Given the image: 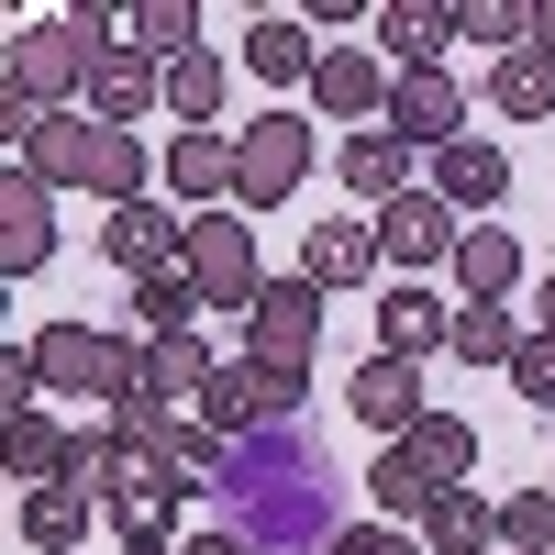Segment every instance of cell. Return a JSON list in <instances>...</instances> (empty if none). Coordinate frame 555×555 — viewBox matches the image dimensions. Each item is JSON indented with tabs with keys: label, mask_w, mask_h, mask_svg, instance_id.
<instances>
[{
	"label": "cell",
	"mask_w": 555,
	"mask_h": 555,
	"mask_svg": "<svg viewBox=\"0 0 555 555\" xmlns=\"http://www.w3.org/2000/svg\"><path fill=\"white\" fill-rule=\"evenodd\" d=\"M112 34H133L112 0H78V12H44V23H12V44H0V89L34 112H78L89 78H101Z\"/></svg>",
	"instance_id": "cell-1"
},
{
	"label": "cell",
	"mask_w": 555,
	"mask_h": 555,
	"mask_svg": "<svg viewBox=\"0 0 555 555\" xmlns=\"http://www.w3.org/2000/svg\"><path fill=\"white\" fill-rule=\"evenodd\" d=\"M34 366H44V400H122L145 389V356H133L122 334H101V322H44L34 334Z\"/></svg>",
	"instance_id": "cell-2"
},
{
	"label": "cell",
	"mask_w": 555,
	"mask_h": 555,
	"mask_svg": "<svg viewBox=\"0 0 555 555\" xmlns=\"http://www.w3.org/2000/svg\"><path fill=\"white\" fill-rule=\"evenodd\" d=\"M300 190H311V122L300 112L234 122V211H289Z\"/></svg>",
	"instance_id": "cell-3"
},
{
	"label": "cell",
	"mask_w": 555,
	"mask_h": 555,
	"mask_svg": "<svg viewBox=\"0 0 555 555\" xmlns=\"http://www.w3.org/2000/svg\"><path fill=\"white\" fill-rule=\"evenodd\" d=\"M300 400H311V378L234 356V366H222V389L201 400V423H211L222 444H267V434H289V423H300Z\"/></svg>",
	"instance_id": "cell-4"
},
{
	"label": "cell",
	"mask_w": 555,
	"mask_h": 555,
	"mask_svg": "<svg viewBox=\"0 0 555 555\" xmlns=\"http://www.w3.org/2000/svg\"><path fill=\"white\" fill-rule=\"evenodd\" d=\"M245 356H256V366H289V378H311V366H322V289H311L300 267L256 289V311H245Z\"/></svg>",
	"instance_id": "cell-5"
},
{
	"label": "cell",
	"mask_w": 555,
	"mask_h": 555,
	"mask_svg": "<svg viewBox=\"0 0 555 555\" xmlns=\"http://www.w3.org/2000/svg\"><path fill=\"white\" fill-rule=\"evenodd\" d=\"M190 289L211 311H256L267 267H256V222L245 211H190Z\"/></svg>",
	"instance_id": "cell-6"
},
{
	"label": "cell",
	"mask_w": 555,
	"mask_h": 555,
	"mask_svg": "<svg viewBox=\"0 0 555 555\" xmlns=\"http://www.w3.org/2000/svg\"><path fill=\"white\" fill-rule=\"evenodd\" d=\"M378 133H400L411 156L467 145V78H455V67H400V89H389V122H378Z\"/></svg>",
	"instance_id": "cell-7"
},
{
	"label": "cell",
	"mask_w": 555,
	"mask_h": 555,
	"mask_svg": "<svg viewBox=\"0 0 555 555\" xmlns=\"http://www.w3.org/2000/svg\"><path fill=\"white\" fill-rule=\"evenodd\" d=\"M389 89H400V67L378 56V44H322L311 112H322V122H389Z\"/></svg>",
	"instance_id": "cell-8"
},
{
	"label": "cell",
	"mask_w": 555,
	"mask_h": 555,
	"mask_svg": "<svg viewBox=\"0 0 555 555\" xmlns=\"http://www.w3.org/2000/svg\"><path fill=\"white\" fill-rule=\"evenodd\" d=\"M101 256L145 289V278H167V267H190V211L178 201H133V211H112L101 222Z\"/></svg>",
	"instance_id": "cell-9"
},
{
	"label": "cell",
	"mask_w": 555,
	"mask_h": 555,
	"mask_svg": "<svg viewBox=\"0 0 555 555\" xmlns=\"http://www.w3.org/2000/svg\"><path fill=\"white\" fill-rule=\"evenodd\" d=\"M366 222H378V256L389 267H455V245H467V211H444L434 190H411V201L366 211Z\"/></svg>",
	"instance_id": "cell-10"
},
{
	"label": "cell",
	"mask_w": 555,
	"mask_h": 555,
	"mask_svg": "<svg viewBox=\"0 0 555 555\" xmlns=\"http://www.w3.org/2000/svg\"><path fill=\"white\" fill-rule=\"evenodd\" d=\"M56 256V190L34 167H0V278H34Z\"/></svg>",
	"instance_id": "cell-11"
},
{
	"label": "cell",
	"mask_w": 555,
	"mask_h": 555,
	"mask_svg": "<svg viewBox=\"0 0 555 555\" xmlns=\"http://www.w3.org/2000/svg\"><path fill=\"white\" fill-rule=\"evenodd\" d=\"M423 190H434L444 211H467V222H478V211H500V201H512V156H500L489 133H467V145H444V156H434V178H423Z\"/></svg>",
	"instance_id": "cell-12"
},
{
	"label": "cell",
	"mask_w": 555,
	"mask_h": 555,
	"mask_svg": "<svg viewBox=\"0 0 555 555\" xmlns=\"http://www.w3.org/2000/svg\"><path fill=\"white\" fill-rule=\"evenodd\" d=\"M78 112H89V122H112V133H133L145 112H167V67H156V56H133V44H112Z\"/></svg>",
	"instance_id": "cell-13"
},
{
	"label": "cell",
	"mask_w": 555,
	"mask_h": 555,
	"mask_svg": "<svg viewBox=\"0 0 555 555\" xmlns=\"http://www.w3.org/2000/svg\"><path fill=\"white\" fill-rule=\"evenodd\" d=\"M455 345V300H434L423 278H400V289H378V356H444Z\"/></svg>",
	"instance_id": "cell-14"
},
{
	"label": "cell",
	"mask_w": 555,
	"mask_h": 555,
	"mask_svg": "<svg viewBox=\"0 0 555 555\" xmlns=\"http://www.w3.org/2000/svg\"><path fill=\"white\" fill-rule=\"evenodd\" d=\"M345 400H356V423H378L389 444H400V434L434 411V400H423V366H411V356H366L356 378H345Z\"/></svg>",
	"instance_id": "cell-15"
},
{
	"label": "cell",
	"mask_w": 555,
	"mask_h": 555,
	"mask_svg": "<svg viewBox=\"0 0 555 555\" xmlns=\"http://www.w3.org/2000/svg\"><path fill=\"white\" fill-rule=\"evenodd\" d=\"M378 267H389V256H378V222H311V234H300V278H311L322 300H334V289H366Z\"/></svg>",
	"instance_id": "cell-16"
},
{
	"label": "cell",
	"mask_w": 555,
	"mask_h": 555,
	"mask_svg": "<svg viewBox=\"0 0 555 555\" xmlns=\"http://www.w3.org/2000/svg\"><path fill=\"white\" fill-rule=\"evenodd\" d=\"M167 201L178 211H222L234 201V133H167Z\"/></svg>",
	"instance_id": "cell-17"
},
{
	"label": "cell",
	"mask_w": 555,
	"mask_h": 555,
	"mask_svg": "<svg viewBox=\"0 0 555 555\" xmlns=\"http://www.w3.org/2000/svg\"><path fill=\"white\" fill-rule=\"evenodd\" d=\"M334 178H345V201L389 211V201H411V145H400V133H345V145H334Z\"/></svg>",
	"instance_id": "cell-18"
},
{
	"label": "cell",
	"mask_w": 555,
	"mask_h": 555,
	"mask_svg": "<svg viewBox=\"0 0 555 555\" xmlns=\"http://www.w3.org/2000/svg\"><path fill=\"white\" fill-rule=\"evenodd\" d=\"M245 78H267V89H311V67H322V44H311V23L300 12H267V23H245Z\"/></svg>",
	"instance_id": "cell-19"
},
{
	"label": "cell",
	"mask_w": 555,
	"mask_h": 555,
	"mask_svg": "<svg viewBox=\"0 0 555 555\" xmlns=\"http://www.w3.org/2000/svg\"><path fill=\"white\" fill-rule=\"evenodd\" d=\"M455 44V0H378V56L389 67H444Z\"/></svg>",
	"instance_id": "cell-20"
},
{
	"label": "cell",
	"mask_w": 555,
	"mask_h": 555,
	"mask_svg": "<svg viewBox=\"0 0 555 555\" xmlns=\"http://www.w3.org/2000/svg\"><path fill=\"white\" fill-rule=\"evenodd\" d=\"M89 145H101V122H89V112H44V122L23 133L12 167H34L44 190H78V178H89Z\"/></svg>",
	"instance_id": "cell-21"
},
{
	"label": "cell",
	"mask_w": 555,
	"mask_h": 555,
	"mask_svg": "<svg viewBox=\"0 0 555 555\" xmlns=\"http://www.w3.org/2000/svg\"><path fill=\"white\" fill-rule=\"evenodd\" d=\"M423 555H500V500L489 489H444L423 512Z\"/></svg>",
	"instance_id": "cell-22"
},
{
	"label": "cell",
	"mask_w": 555,
	"mask_h": 555,
	"mask_svg": "<svg viewBox=\"0 0 555 555\" xmlns=\"http://www.w3.org/2000/svg\"><path fill=\"white\" fill-rule=\"evenodd\" d=\"M444 356L478 366V378H489V366L512 378V356H522V311H512V300H455V345H444Z\"/></svg>",
	"instance_id": "cell-23"
},
{
	"label": "cell",
	"mask_w": 555,
	"mask_h": 555,
	"mask_svg": "<svg viewBox=\"0 0 555 555\" xmlns=\"http://www.w3.org/2000/svg\"><path fill=\"white\" fill-rule=\"evenodd\" d=\"M400 444L423 455V478H434V489H478V423H467V411H423Z\"/></svg>",
	"instance_id": "cell-24"
},
{
	"label": "cell",
	"mask_w": 555,
	"mask_h": 555,
	"mask_svg": "<svg viewBox=\"0 0 555 555\" xmlns=\"http://www.w3.org/2000/svg\"><path fill=\"white\" fill-rule=\"evenodd\" d=\"M145 378H156L167 411H201V400L222 389V356H211L201 334H167V345H145Z\"/></svg>",
	"instance_id": "cell-25"
},
{
	"label": "cell",
	"mask_w": 555,
	"mask_h": 555,
	"mask_svg": "<svg viewBox=\"0 0 555 555\" xmlns=\"http://www.w3.org/2000/svg\"><path fill=\"white\" fill-rule=\"evenodd\" d=\"M455 289H467V300H512V289H522L512 222H467V245H455Z\"/></svg>",
	"instance_id": "cell-26"
},
{
	"label": "cell",
	"mask_w": 555,
	"mask_h": 555,
	"mask_svg": "<svg viewBox=\"0 0 555 555\" xmlns=\"http://www.w3.org/2000/svg\"><path fill=\"white\" fill-rule=\"evenodd\" d=\"M0 467H12V489H56V467H67L56 411H12V423H0Z\"/></svg>",
	"instance_id": "cell-27"
},
{
	"label": "cell",
	"mask_w": 555,
	"mask_h": 555,
	"mask_svg": "<svg viewBox=\"0 0 555 555\" xmlns=\"http://www.w3.org/2000/svg\"><path fill=\"white\" fill-rule=\"evenodd\" d=\"M366 500H378V522H400V533H423V512H434V478H423V455H411V444H389L378 455V467H366Z\"/></svg>",
	"instance_id": "cell-28"
},
{
	"label": "cell",
	"mask_w": 555,
	"mask_h": 555,
	"mask_svg": "<svg viewBox=\"0 0 555 555\" xmlns=\"http://www.w3.org/2000/svg\"><path fill=\"white\" fill-rule=\"evenodd\" d=\"M489 112H500V122H555V67L533 56V44L489 67Z\"/></svg>",
	"instance_id": "cell-29"
},
{
	"label": "cell",
	"mask_w": 555,
	"mask_h": 555,
	"mask_svg": "<svg viewBox=\"0 0 555 555\" xmlns=\"http://www.w3.org/2000/svg\"><path fill=\"white\" fill-rule=\"evenodd\" d=\"M133 56H156V67L201 56V0H133Z\"/></svg>",
	"instance_id": "cell-30"
},
{
	"label": "cell",
	"mask_w": 555,
	"mask_h": 555,
	"mask_svg": "<svg viewBox=\"0 0 555 555\" xmlns=\"http://www.w3.org/2000/svg\"><path fill=\"white\" fill-rule=\"evenodd\" d=\"M12 522H23V544H34V555H78L89 500H78V489H23V512H12Z\"/></svg>",
	"instance_id": "cell-31"
},
{
	"label": "cell",
	"mask_w": 555,
	"mask_h": 555,
	"mask_svg": "<svg viewBox=\"0 0 555 555\" xmlns=\"http://www.w3.org/2000/svg\"><path fill=\"white\" fill-rule=\"evenodd\" d=\"M455 44H489V67L522 56L533 44V0H455Z\"/></svg>",
	"instance_id": "cell-32"
},
{
	"label": "cell",
	"mask_w": 555,
	"mask_h": 555,
	"mask_svg": "<svg viewBox=\"0 0 555 555\" xmlns=\"http://www.w3.org/2000/svg\"><path fill=\"white\" fill-rule=\"evenodd\" d=\"M167 112L190 122V133H222V56H211V44L167 67Z\"/></svg>",
	"instance_id": "cell-33"
},
{
	"label": "cell",
	"mask_w": 555,
	"mask_h": 555,
	"mask_svg": "<svg viewBox=\"0 0 555 555\" xmlns=\"http://www.w3.org/2000/svg\"><path fill=\"white\" fill-rule=\"evenodd\" d=\"M201 289H190V267H167V278H145V289H133V322H145V334L167 345V334H201Z\"/></svg>",
	"instance_id": "cell-34"
},
{
	"label": "cell",
	"mask_w": 555,
	"mask_h": 555,
	"mask_svg": "<svg viewBox=\"0 0 555 555\" xmlns=\"http://www.w3.org/2000/svg\"><path fill=\"white\" fill-rule=\"evenodd\" d=\"M156 444H167V467H178V489H211L222 467H234V444H222V434L201 423V411H178V423H167Z\"/></svg>",
	"instance_id": "cell-35"
},
{
	"label": "cell",
	"mask_w": 555,
	"mask_h": 555,
	"mask_svg": "<svg viewBox=\"0 0 555 555\" xmlns=\"http://www.w3.org/2000/svg\"><path fill=\"white\" fill-rule=\"evenodd\" d=\"M500 555H555V489H500Z\"/></svg>",
	"instance_id": "cell-36"
},
{
	"label": "cell",
	"mask_w": 555,
	"mask_h": 555,
	"mask_svg": "<svg viewBox=\"0 0 555 555\" xmlns=\"http://www.w3.org/2000/svg\"><path fill=\"white\" fill-rule=\"evenodd\" d=\"M122 555H178V500H112Z\"/></svg>",
	"instance_id": "cell-37"
},
{
	"label": "cell",
	"mask_w": 555,
	"mask_h": 555,
	"mask_svg": "<svg viewBox=\"0 0 555 555\" xmlns=\"http://www.w3.org/2000/svg\"><path fill=\"white\" fill-rule=\"evenodd\" d=\"M12 411H44V366H34V345H0V423Z\"/></svg>",
	"instance_id": "cell-38"
},
{
	"label": "cell",
	"mask_w": 555,
	"mask_h": 555,
	"mask_svg": "<svg viewBox=\"0 0 555 555\" xmlns=\"http://www.w3.org/2000/svg\"><path fill=\"white\" fill-rule=\"evenodd\" d=\"M512 389H522L533 411H555V334H522V356H512Z\"/></svg>",
	"instance_id": "cell-39"
},
{
	"label": "cell",
	"mask_w": 555,
	"mask_h": 555,
	"mask_svg": "<svg viewBox=\"0 0 555 555\" xmlns=\"http://www.w3.org/2000/svg\"><path fill=\"white\" fill-rule=\"evenodd\" d=\"M322 555H423V533H400V522H356V533H334Z\"/></svg>",
	"instance_id": "cell-40"
},
{
	"label": "cell",
	"mask_w": 555,
	"mask_h": 555,
	"mask_svg": "<svg viewBox=\"0 0 555 555\" xmlns=\"http://www.w3.org/2000/svg\"><path fill=\"white\" fill-rule=\"evenodd\" d=\"M178 555H256V544H245V533H190Z\"/></svg>",
	"instance_id": "cell-41"
},
{
	"label": "cell",
	"mask_w": 555,
	"mask_h": 555,
	"mask_svg": "<svg viewBox=\"0 0 555 555\" xmlns=\"http://www.w3.org/2000/svg\"><path fill=\"white\" fill-rule=\"evenodd\" d=\"M533 56L555 67V0H533Z\"/></svg>",
	"instance_id": "cell-42"
},
{
	"label": "cell",
	"mask_w": 555,
	"mask_h": 555,
	"mask_svg": "<svg viewBox=\"0 0 555 555\" xmlns=\"http://www.w3.org/2000/svg\"><path fill=\"white\" fill-rule=\"evenodd\" d=\"M533 334H555V278H533Z\"/></svg>",
	"instance_id": "cell-43"
},
{
	"label": "cell",
	"mask_w": 555,
	"mask_h": 555,
	"mask_svg": "<svg viewBox=\"0 0 555 555\" xmlns=\"http://www.w3.org/2000/svg\"><path fill=\"white\" fill-rule=\"evenodd\" d=\"M544 489H555V478H544Z\"/></svg>",
	"instance_id": "cell-44"
}]
</instances>
